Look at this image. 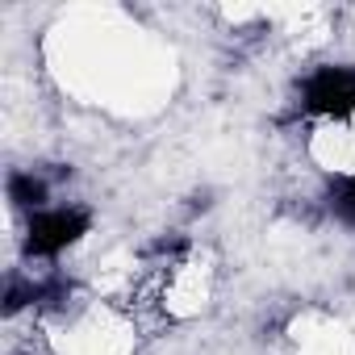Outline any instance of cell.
<instances>
[{
	"label": "cell",
	"mask_w": 355,
	"mask_h": 355,
	"mask_svg": "<svg viewBox=\"0 0 355 355\" xmlns=\"http://www.w3.org/2000/svg\"><path fill=\"white\" fill-rule=\"evenodd\" d=\"M84 230H88V218H84L80 209H42V214H34V222H30L26 247H30V255H59V251H67Z\"/></svg>",
	"instance_id": "1"
},
{
	"label": "cell",
	"mask_w": 355,
	"mask_h": 355,
	"mask_svg": "<svg viewBox=\"0 0 355 355\" xmlns=\"http://www.w3.org/2000/svg\"><path fill=\"white\" fill-rule=\"evenodd\" d=\"M305 109L326 113V117L351 113L355 109V67H322L305 84Z\"/></svg>",
	"instance_id": "2"
},
{
	"label": "cell",
	"mask_w": 355,
	"mask_h": 355,
	"mask_svg": "<svg viewBox=\"0 0 355 355\" xmlns=\"http://www.w3.org/2000/svg\"><path fill=\"white\" fill-rule=\"evenodd\" d=\"M9 201L21 205V209H42L46 205V184L30 171H17V175H9Z\"/></svg>",
	"instance_id": "3"
},
{
	"label": "cell",
	"mask_w": 355,
	"mask_h": 355,
	"mask_svg": "<svg viewBox=\"0 0 355 355\" xmlns=\"http://www.w3.org/2000/svg\"><path fill=\"white\" fill-rule=\"evenodd\" d=\"M334 214H338L347 226H355V180H347V184H343V193L334 197Z\"/></svg>",
	"instance_id": "4"
}]
</instances>
